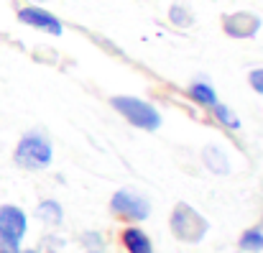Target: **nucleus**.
Masks as SVG:
<instances>
[{"mask_svg": "<svg viewBox=\"0 0 263 253\" xmlns=\"http://www.w3.org/2000/svg\"><path fill=\"white\" fill-rule=\"evenodd\" d=\"M112 107L128 120L133 123L136 128H143V131H156L161 125V115L154 105H148L146 100H138V97H128V95H118L110 100Z\"/></svg>", "mask_w": 263, "mask_h": 253, "instance_id": "1", "label": "nucleus"}, {"mask_svg": "<svg viewBox=\"0 0 263 253\" xmlns=\"http://www.w3.org/2000/svg\"><path fill=\"white\" fill-rule=\"evenodd\" d=\"M210 230V223L186 202H179L172 212V233L184 243H199Z\"/></svg>", "mask_w": 263, "mask_h": 253, "instance_id": "2", "label": "nucleus"}, {"mask_svg": "<svg viewBox=\"0 0 263 253\" xmlns=\"http://www.w3.org/2000/svg\"><path fill=\"white\" fill-rule=\"evenodd\" d=\"M15 164L23 169H46L51 164V146L39 133H26L15 146Z\"/></svg>", "mask_w": 263, "mask_h": 253, "instance_id": "3", "label": "nucleus"}, {"mask_svg": "<svg viewBox=\"0 0 263 253\" xmlns=\"http://www.w3.org/2000/svg\"><path fill=\"white\" fill-rule=\"evenodd\" d=\"M110 210H112L115 215L125 218V220H146L148 212H151V205H148L146 197L133 194V192H128V189H120V192L112 194Z\"/></svg>", "mask_w": 263, "mask_h": 253, "instance_id": "4", "label": "nucleus"}, {"mask_svg": "<svg viewBox=\"0 0 263 253\" xmlns=\"http://www.w3.org/2000/svg\"><path fill=\"white\" fill-rule=\"evenodd\" d=\"M18 21L26 23V26L41 28V31H46V33H54V36H62V31H64L62 21H59L54 13H49V10H44V8H36V5L21 8V10H18Z\"/></svg>", "mask_w": 263, "mask_h": 253, "instance_id": "5", "label": "nucleus"}, {"mask_svg": "<svg viewBox=\"0 0 263 253\" xmlns=\"http://www.w3.org/2000/svg\"><path fill=\"white\" fill-rule=\"evenodd\" d=\"M222 28H225V33L233 36V39H251V36L258 33V28H261V18L253 15V13H248V10L230 13V15L222 18Z\"/></svg>", "mask_w": 263, "mask_h": 253, "instance_id": "6", "label": "nucleus"}, {"mask_svg": "<svg viewBox=\"0 0 263 253\" xmlns=\"http://www.w3.org/2000/svg\"><path fill=\"white\" fill-rule=\"evenodd\" d=\"M0 230L15 241H21L26 236V215L21 207L15 205H3L0 207Z\"/></svg>", "mask_w": 263, "mask_h": 253, "instance_id": "7", "label": "nucleus"}, {"mask_svg": "<svg viewBox=\"0 0 263 253\" xmlns=\"http://www.w3.org/2000/svg\"><path fill=\"white\" fill-rule=\"evenodd\" d=\"M123 243H125L128 253H154L151 238L143 230H138V228H128L123 233Z\"/></svg>", "mask_w": 263, "mask_h": 253, "instance_id": "8", "label": "nucleus"}, {"mask_svg": "<svg viewBox=\"0 0 263 253\" xmlns=\"http://www.w3.org/2000/svg\"><path fill=\"white\" fill-rule=\"evenodd\" d=\"M202 159H204L207 169L215 171V174H228V171H230V161H228L225 151L217 149V146H207V149L202 151Z\"/></svg>", "mask_w": 263, "mask_h": 253, "instance_id": "9", "label": "nucleus"}, {"mask_svg": "<svg viewBox=\"0 0 263 253\" xmlns=\"http://www.w3.org/2000/svg\"><path fill=\"white\" fill-rule=\"evenodd\" d=\"M189 95L199 102V105H207V107H212L215 102H217V95H215V89L210 87L207 82H194L189 87Z\"/></svg>", "mask_w": 263, "mask_h": 253, "instance_id": "10", "label": "nucleus"}, {"mask_svg": "<svg viewBox=\"0 0 263 253\" xmlns=\"http://www.w3.org/2000/svg\"><path fill=\"white\" fill-rule=\"evenodd\" d=\"M39 218H41L44 223H54V225H59V223H62V205L54 202V200L41 202V205H39Z\"/></svg>", "mask_w": 263, "mask_h": 253, "instance_id": "11", "label": "nucleus"}, {"mask_svg": "<svg viewBox=\"0 0 263 253\" xmlns=\"http://www.w3.org/2000/svg\"><path fill=\"white\" fill-rule=\"evenodd\" d=\"M240 248L243 251H251V253L263 251V233L261 230H246L243 238H240Z\"/></svg>", "mask_w": 263, "mask_h": 253, "instance_id": "12", "label": "nucleus"}, {"mask_svg": "<svg viewBox=\"0 0 263 253\" xmlns=\"http://www.w3.org/2000/svg\"><path fill=\"white\" fill-rule=\"evenodd\" d=\"M212 110H215L217 120H220V123H225L228 128H240V120H238V118L230 113V107H225L222 102H215V105H212Z\"/></svg>", "mask_w": 263, "mask_h": 253, "instance_id": "13", "label": "nucleus"}, {"mask_svg": "<svg viewBox=\"0 0 263 253\" xmlns=\"http://www.w3.org/2000/svg\"><path fill=\"white\" fill-rule=\"evenodd\" d=\"M18 243H21V241H15V238H10V236H5V233L0 230V253H21Z\"/></svg>", "mask_w": 263, "mask_h": 253, "instance_id": "14", "label": "nucleus"}, {"mask_svg": "<svg viewBox=\"0 0 263 253\" xmlns=\"http://www.w3.org/2000/svg\"><path fill=\"white\" fill-rule=\"evenodd\" d=\"M248 82H251V87H253L258 95H263V69H253V72L248 75Z\"/></svg>", "mask_w": 263, "mask_h": 253, "instance_id": "15", "label": "nucleus"}, {"mask_svg": "<svg viewBox=\"0 0 263 253\" xmlns=\"http://www.w3.org/2000/svg\"><path fill=\"white\" fill-rule=\"evenodd\" d=\"M172 21H174V23H181V26H189V15H186V10L179 8V5L172 8Z\"/></svg>", "mask_w": 263, "mask_h": 253, "instance_id": "16", "label": "nucleus"}]
</instances>
